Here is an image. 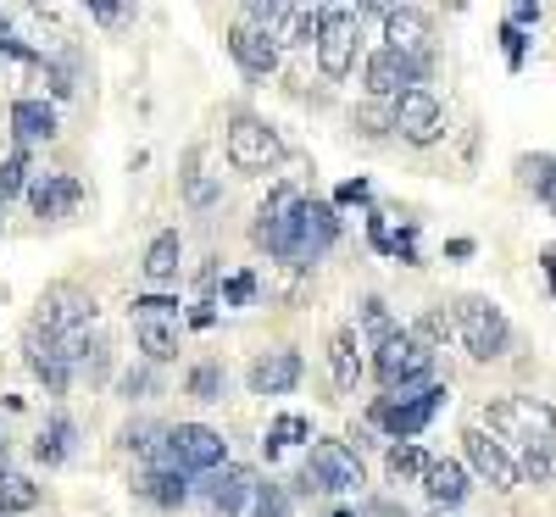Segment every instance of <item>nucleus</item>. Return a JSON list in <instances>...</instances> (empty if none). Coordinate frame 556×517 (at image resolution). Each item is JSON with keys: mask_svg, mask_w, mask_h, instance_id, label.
<instances>
[{"mask_svg": "<svg viewBox=\"0 0 556 517\" xmlns=\"http://www.w3.org/2000/svg\"><path fill=\"white\" fill-rule=\"evenodd\" d=\"M518 178L545 201V212L556 217V156H518Z\"/></svg>", "mask_w": 556, "mask_h": 517, "instance_id": "30", "label": "nucleus"}, {"mask_svg": "<svg viewBox=\"0 0 556 517\" xmlns=\"http://www.w3.org/2000/svg\"><path fill=\"white\" fill-rule=\"evenodd\" d=\"M0 462H7V423H0Z\"/></svg>", "mask_w": 556, "mask_h": 517, "instance_id": "51", "label": "nucleus"}, {"mask_svg": "<svg viewBox=\"0 0 556 517\" xmlns=\"http://www.w3.org/2000/svg\"><path fill=\"white\" fill-rule=\"evenodd\" d=\"M12 134H17V146L51 139V134H56V106H51V101H39V96L12 101Z\"/></svg>", "mask_w": 556, "mask_h": 517, "instance_id": "21", "label": "nucleus"}, {"mask_svg": "<svg viewBox=\"0 0 556 517\" xmlns=\"http://www.w3.org/2000/svg\"><path fill=\"white\" fill-rule=\"evenodd\" d=\"M329 206H367V178H345Z\"/></svg>", "mask_w": 556, "mask_h": 517, "instance_id": "43", "label": "nucleus"}, {"mask_svg": "<svg viewBox=\"0 0 556 517\" xmlns=\"http://www.w3.org/2000/svg\"><path fill=\"white\" fill-rule=\"evenodd\" d=\"M434 517H456V512H434Z\"/></svg>", "mask_w": 556, "mask_h": 517, "instance_id": "53", "label": "nucleus"}, {"mask_svg": "<svg viewBox=\"0 0 556 517\" xmlns=\"http://www.w3.org/2000/svg\"><path fill=\"white\" fill-rule=\"evenodd\" d=\"M518 479H529V484H545V479H551V445L523 451V462H518Z\"/></svg>", "mask_w": 556, "mask_h": 517, "instance_id": "38", "label": "nucleus"}, {"mask_svg": "<svg viewBox=\"0 0 556 517\" xmlns=\"http://www.w3.org/2000/svg\"><path fill=\"white\" fill-rule=\"evenodd\" d=\"M256 484H262V474H251V467H223V474L206 484V501H212L217 517H251Z\"/></svg>", "mask_w": 556, "mask_h": 517, "instance_id": "19", "label": "nucleus"}, {"mask_svg": "<svg viewBox=\"0 0 556 517\" xmlns=\"http://www.w3.org/2000/svg\"><path fill=\"white\" fill-rule=\"evenodd\" d=\"M390 128L401 139H412V146H434V139L445 134V106L429 96V89H406V96H395V106H390Z\"/></svg>", "mask_w": 556, "mask_h": 517, "instance_id": "12", "label": "nucleus"}, {"mask_svg": "<svg viewBox=\"0 0 556 517\" xmlns=\"http://www.w3.org/2000/svg\"><path fill=\"white\" fill-rule=\"evenodd\" d=\"M329 367H334V384L340 390H356L362 384V356H356V328H340L329 340Z\"/></svg>", "mask_w": 556, "mask_h": 517, "instance_id": "27", "label": "nucleus"}, {"mask_svg": "<svg viewBox=\"0 0 556 517\" xmlns=\"http://www.w3.org/2000/svg\"><path fill=\"white\" fill-rule=\"evenodd\" d=\"M501 45H506V62H513V67H523V45H529V39H523V28H513V23H506V28H501Z\"/></svg>", "mask_w": 556, "mask_h": 517, "instance_id": "44", "label": "nucleus"}, {"mask_svg": "<svg viewBox=\"0 0 556 517\" xmlns=\"http://www.w3.org/2000/svg\"><path fill=\"white\" fill-rule=\"evenodd\" d=\"M28 156L23 151H12L7 162H0V201H7V196H17V190H28Z\"/></svg>", "mask_w": 556, "mask_h": 517, "instance_id": "35", "label": "nucleus"}, {"mask_svg": "<svg viewBox=\"0 0 556 517\" xmlns=\"http://www.w3.org/2000/svg\"><path fill=\"white\" fill-rule=\"evenodd\" d=\"M424 490L440 512H456L462 495H468V467L462 462H429V474H424Z\"/></svg>", "mask_w": 556, "mask_h": 517, "instance_id": "22", "label": "nucleus"}, {"mask_svg": "<svg viewBox=\"0 0 556 517\" xmlns=\"http://www.w3.org/2000/svg\"><path fill=\"white\" fill-rule=\"evenodd\" d=\"M490 429H495L501 440H518L523 451L556 445V412H551L545 401L513 395V401H495V406H490Z\"/></svg>", "mask_w": 556, "mask_h": 517, "instance_id": "4", "label": "nucleus"}, {"mask_svg": "<svg viewBox=\"0 0 556 517\" xmlns=\"http://www.w3.org/2000/svg\"><path fill=\"white\" fill-rule=\"evenodd\" d=\"M34 506H39V484L0 462V517H17V512H34Z\"/></svg>", "mask_w": 556, "mask_h": 517, "instance_id": "29", "label": "nucleus"}, {"mask_svg": "<svg viewBox=\"0 0 556 517\" xmlns=\"http://www.w3.org/2000/svg\"><path fill=\"white\" fill-rule=\"evenodd\" d=\"M540 23V7L534 0H523V7H513V28H534Z\"/></svg>", "mask_w": 556, "mask_h": 517, "instance_id": "48", "label": "nucleus"}, {"mask_svg": "<svg viewBox=\"0 0 556 517\" xmlns=\"http://www.w3.org/2000/svg\"><path fill=\"white\" fill-rule=\"evenodd\" d=\"M84 340H89V335H84ZM84 340H78V345H62L56 335H45V328H28V340H23L28 367L45 379V390H51V395H67L73 373H78V356H84Z\"/></svg>", "mask_w": 556, "mask_h": 517, "instance_id": "9", "label": "nucleus"}, {"mask_svg": "<svg viewBox=\"0 0 556 517\" xmlns=\"http://www.w3.org/2000/svg\"><path fill=\"white\" fill-rule=\"evenodd\" d=\"M134 317H162V323H178V301H173V295H139V301H134Z\"/></svg>", "mask_w": 556, "mask_h": 517, "instance_id": "39", "label": "nucleus"}, {"mask_svg": "<svg viewBox=\"0 0 556 517\" xmlns=\"http://www.w3.org/2000/svg\"><path fill=\"white\" fill-rule=\"evenodd\" d=\"M228 56H235L251 78H267L278 67V45H273V34H262L251 23H235L228 28Z\"/></svg>", "mask_w": 556, "mask_h": 517, "instance_id": "20", "label": "nucleus"}, {"mask_svg": "<svg viewBox=\"0 0 556 517\" xmlns=\"http://www.w3.org/2000/svg\"><path fill=\"white\" fill-rule=\"evenodd\" d=\"M445 406V384H429V390H401V401L395 395H384L379 406H374V423H384V429L395 434V440H417L434 423V412Z\"/></svg>", "mask_w": 556, "mask_h": 517, "instance_id": "8", "label": "nucleus"}, {"mask_svg": "<svg viewBox=\"0 0 556 517\" xmlns=\"http://www.w3.org/2000/svg\"><path fill=\"white\" fill-rule=\"evenodd\" d=\"M301 206H306V196L295 190V184H278V190L267 196V206L256 212V223H251L256 251H267V256H278V262H290L295 228H301Z\"/></svg>", "mask_w": 556, "mask_h": 517, "instance_id": "2", "label": "nucleus"}, {"mask_svg": "<svg viewBox=\"0 0 556 517\" xmlns=\"http://www.w3.org/2000/svg\"><path fill=\"white\" fill-rule=\"evenodd\" d=\"M78 201H84V184L67 178V173H34V178H28V206H34V217H45V223L67 217Z\"/></svg>", "mask_w": 556, "mask_h": 517, "instance_id": "17", "label": "nucleus"}, {"mask_svg": "<svg viewBox=\"0 0 556 517\" xmlns=\"http://www.w3.org/2000/svg\"><path fill=\"white\" fill-rule=\"evenodd\" d=\"M329 517H356V512H329Z\"/></svg>", "mask_w": 556, "mask_h": 517, "instance_id": "52", "label": "nucleus"}, {"mask_svg": "<svg viewBox=\"0 0 556 517\" xmlns=\"http://www.w3.org/2000/svg\"><path fill=\"white\" fill-rule=\"evenodd\" d=\"M317 28H323V7H285L273 45H317Z\"/></svg>", "mask_w": 556, "mask_h": 517, "instance_id": "26", "label": "nucleus"}, {"mask_svg": "<svg viewBox=\"0 0 556 517\" xmlns=\"http://www.w3.org/2000/svg\"><path fill=\"white\" fill-rule=\"evenodd\" d=\"M462 451H468L473 474H479L490 490H518V462L506 456L501 440H490L484 429H468V434H462Z\"/></svg>", "mask_w": 556, "mask_h": 517, "instance_id": "15", "label": "nucleus"}, {"mask_svg": "<svg viewBox=\"0 0 556 517\" xmlns=\"http://www.w3.org/2000/svg\"><path fill=\"white\" fill-rule=\"evenodd\" d=\"M34 67H39V78H45V89H51V96H56V101H62V96H73V73H67V67H56V62H45V56H39Z\"/></svg>", "mask_w": 556, "mask_h": 517, "instance_id": "40", "label": "nucleus"}, {"mask_svg": "<svg viewBox=\"0 0 556 517\" xmlns=\"http://www.w3.org/2000/svg\"><path fill=\"white\" fill-rule=\"evenodd\" d=\"M178 256H184V240H178V228H162L156 240H151V251H146V278L151 285H167V278H178Z\"/></svg>", "mask_w": 556, "mask_h": 517, "instance_id": "24", "label": "nucleus"}, {"mask_svg": "<svg viewBox=\"0 0 556 517\" xmlns=\"http://www.w3.org/2000/svg\"><path fill=\"white\" fill-rule=\"evenodd\" d=\"M190 178H184V190H190V206H212L217 201V184L201 178V151H190V167H184Z\"/></svg>", "mask_w": 556, "mask_h": 517, "instance_id": "37", "label": "nucleus"}, {"mask_svg": "<svg viewBox=\"0 0 556 517\" xmlns=\"http://www.w3.org/2000/svg\"><path fill=\"white\" fill-rule=\"evenodd\" d=\"M334 234H340V217L329 201H306L301 206V228H295V251H290V267H312L323 251L334 245Z\"/></svg>", "mask_w": 556, "mask_h": 517, "instance_id": "14", "label": "nucleus"}, {"mask_svg": "<svg viewBox=\"0 0 556 517\" xmlns=\"http://www.w3.org/2000/svg\"><path fill=\"white\" fill-rule=\"evenodd\" d=\"M362 484V462L351 451V440H317L306 451V467H301V490L312 495H345Z\"/></svg>", "mask_w": 556, "mask_h": 517, "instance_id": "3", "label": "nucleus"}, {"mask_svg": "<svg viewBox=\"0 0 556 517\" xmlns=\"http://www.w3.org/2000/svg\"><path fill=\"white\" fill-rule=\"evenodd\" d=\"M245 379H251V395H290V390L301 384V351L278 345V351L256 356Z\"/></svg>", "mask_w": 556, "mask_h": 517, "instance_id": "18", "label": "nucleus"}, {"mask_svg": "<svg viewBox=\"0 0 556 517\" xmlns=\"http://www.w3.org/2000/svg\"><path fill=\"white\" fill-rule=\"evenodd\" d=\"M251 295H256V278H251V273H235V278L223 285V306H245Z\"/></svg>", "mask_w": 556, "mask_h": 517, "instance_id": "41", "label": "nucleus"}, {"mask_svg": "<svg viewBox=\"0 0 556 517\" xmlns=\"http://www.w3.org/2000/svg\"><path fill=\"white\" fill-rule=\"evenodd\" d=\"M356 128H362V139H384V134H390V117H384L379 106H362V112H356Z\"/></svg>", "mask_w": 556, "mask_h": 517, "instance_id": "42", "label": "nucleus"}, {"mask_svg": "<svg viewBox=\"0 0 556 517\" xmlns=\"http://www.w3.org/2000/svg\"><path fill=\"white\" fill-rule=\"evenodd\" d=\"M89 323H96V301H89L84 290H73V285H51V290L39 295V317H34V328L56 335L62 345H78V340L89 335Z\"/></svg>", "mask_w": 556, "mask_h": 517, "instance_id": "5", "label": "nucleus"}, {"mask_svg": "<svg viewBox=\"0 0 556 517\" xmlns=\"http://www.w3.org/2000/svg\"><path fill=\"white\" fill-rule=\"evenodd\" d=\"M167 456L178 474H212L228 456V440L206 429V423H178V429H167Z\"/></svg>", "mask_w": 556, "mask_h": 517, "instance_id": "10", "label": "nucleus"}, {"mask_svg": "<svg viewBox=\"0 0 556 517\" xmlns=\"http://www.w3.org/2000/svg\"><path fill=\"white\" fill-rule=\"evenodd\" d=\"M251 517H290V495L278 490L273 479L256 484V501H251Z\"/></svg>", "mask_w": 556, "mask_h": 517, "instance_id": "34", "label": "nucleus"}, {"mask_svg": "<svg viewBox=\"0 0 556 517\" xmlns=\"http://www.w3.org/2000/svg\"><path fill=\"white\" fill-rule=\"evenodd\" d=\"M540 262H545V278H551V295H556V251H545Z\"/></svg>", "mask_w": 556, "mask_h": 517, "instance_id": "50", "label": "nucleus"}, {"mask_svg": "<svg viewBox=\"0 0 556 517\" xmlns=\"http://www.w3.org/2000/svg\"><path fill=\"white\" fill-rule=\"evenodd\" d=\"M429 474V456L417 451L412 440H401L395 451H390V479H424Z\"/></svg>", "mask_w": 556, "mask_h": 517, "instance_id": "32", "label": "nucleus"}, {"mask_svg": "<svg viewBox=\"0 0 556 517\" xmlns=\"http://www.w3.org/2000/svg\"><path fill=\"white\" fill-rule=\"evenodd\" d=\"M384 39H390V51L412 56V62H429V45H434V28L424 12H412V7H384Z\"/></svg>", "mask_w": 556, "mask_h": 517, "instance_id": "16", "label": "nucleus"}, {"mask_svg": "<svg viewBox=\"0 0 556 517\" xmlns=\"http://www.w3.org/2000/svg\"><path fill=\"white\" fill-rule=\"evenodd\" d=\"M362 328H367V340H374V345H384L390 335H401L395 317H390V306H384L379 295H367V301H362Z\"/></svg>", "mask_w": 556, "mask_h": 517, "instance_id": "31", "label": "nucleus"}, {"mask_svg": "<svg viewBox=\"0 0 556 517\" xmlns=\"http://www.w3.org/2000/svg\"><path fill=\"white\" fill-rule=\"evenodd\" d=\"M89 17L106 23V28H117V23H128V17H134V7H89Z\"/></svg>", "mask_w": 556, "mask_h": 517, "instance_id": "47", "label": "nucleus"}, {"mask_svg": "<svg viewBox=\"0 0 556 517\" xmlns=\"http://www.w3.org/2000/svg\"><path fill=\"white\" fill-rule=\"evenodd\" d=\"M356 62V12L351 7H323V28H317V67L323 78H345Z\"/></svg>", "mask_w": 556, "mask_h": 517, "instance_id": "11", "label": "nucleus"}, {"mask_svg": "<svg viewBox=\"0 0 556 517\" xmlns=\"http://www.w3.org/2000/svg\"><path fill=\"white\" fill-rule=\"evenodd\" d=\"M362 517H412V512H406L401 501H390V495H379V501H367V506H362Z\"/></svg>", "mask_w": 556, "mask_h": 517, "instance_id": "46", "label": "nucleus"}, {"mask_svg": "<svg viewBox=\"0 0 556 517\" xmlns=\"http://www.w3.org/2000/svg\"><path fill=\"white\" fill-rule=\"evenodd\" d=\"M151 384H156V379H151V367H134L128 379H123V395H128V401H134V395H151Z\"/></svg>", "mask_w": 556, "mask_h": 517, "instance_id": "45", "label": "nucleus"}, {"mask_svg": "<svg viewBox=\"0 0 556 517\" xmlns=\"http://www.w3.org/2000/svg\"><path fill=\"white\" fill-rule=\"evenodd\" d=\"M134 340H139V351H146V362H173L178 356V323L134 317Z\"/></svg>", "mask_w": 556, "mask_h": 517, "instance_id": "23", "label": "nucleus"}, {"mask_svg": "<svg viewBox=\"0 0 556 517\" xmlns=\"http://www.w3.org/2000/svg\"><path fill=\"white\" fill-rule=\"evenodd\" d=\"M134 490L146 495L151 506H167V512H173V506H184V501H190V484H184V474H162V467H151V474L139 479Z\"/></svg>", "mask_w": 556, "mask_h": 517, "instance_id": "28", "label": "nucleus"}, {"mask_svg": "<svg viewBox=\"0 0 556 517\" xmlns=\"http://www.w3.org/2000/svg\"><path fill=\"white\" fill-rule=\"evenodd\" d=\"M306 434H312V423H306V417H295V412H285V417H278L273 429H267V440H262V445H267V456H273L278 445H295V440H306Z\"/></svg>", "mask_w": 556, "mask_h": 517, "instance_id": "33", "label": "nucleus"}, {"mask_svg": "<svg viewBox=\"0 0 556 517\" xmlns=\"http://www.w3.org/2000/svg\"><path fill=\"white\" fill-rule=\"evenodd\" d=\"M190 395H195V401H223V367H217V362H201V367L190 373Z\"/></svg>", "mask_w": 556, "mask_h": 517, "instance_id": "36", "label": "nucleus"}, {"mask_svg": "<svg viewBox=\"0 0 556 517\" xmlns=\"http://www.w3.org/2000/svg\"><path fill=\"white\" fill-rule=\"evenodd\" d=\"M456 335L479 362H495V356H506V345H513V323H506V312L490 295H462L456 301Z\"/></svg>", "mask_w": 556, "mask_h": 517, "instance_id": "1", "label": "nucleus"}, {"mask_svg": "<svg viewBox=\"0 0 556 517\" xmlns=\"http://www.w3.org/2000/svg\"><path fill=\"white\" fill-rule=\"evenodd\" d=\"M73 434H78V429H73V417L56 412L51 423H45V434L34 440V456H39L45 467H62V462L73 456Z\"/></svg>", "mask_w": 556, "mask_h": 517, "instance_id": "25", "label": "nucleus"}, {"mask_svg": "<svg viewBox=\"0 0 556 517\" xmlns=\"http://www.w3.org/2000/svg\"><path fill=\"white\" fill-rule=\"evenodd\" d=\"M374 367H379V384L395 395V390H412L417 379H429V373H434V351L417 340L412 328H401V335H390V340L379 345Z\"/></svg>", "mask_w": 556, "mask_h": 517, "instance_id": "6", "label": "nucleus"}, {"mask_svg": "<svg viewBox=\"0 0 556 517\" xmlns=\"http://www.w3.org/2000/svg\"><path fill=\"white\" fill-rule=\"evenodd\" d=\"M424 78H429V62H412V56L390 51V45L367 56V96H379V101H395L406 89H424Z\"/></svg>", "mask_w": 556, "mask_h": 517, "instance_id": "13", "label": "nucleus"}, {"mask_svg": "<svg viewBox=\"0 0 556 517\" xmlns=\"http://www.w3.org/2000/svg\"><path fill=\"white\" fill-rule=\"evenodd\" d=\"M445 256H456V262H462V256H473V240H451V245H445Z\"/></svg>", "mask_w": 556, "mask_h": 517, "instance_id": "49", "label": "nucleus"}, {"mask_svg": "<svg viewBox=\"0 0 556 517\" xmlns=\"http://www.w3.org/2000/svg\"><path fill=\"white\" fill-rule=\"evenodd\" d=\"M228 162H235L240 173H273L278 162H285V139H278L262 117L240 112L235 123H228Z\"/></svg>", "mask_w": 556, "mask_h": 517, "instance_id": "7", "label": "nucleus"}]
</instances>
